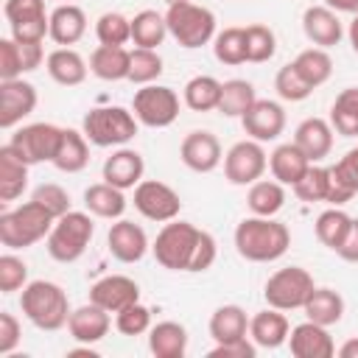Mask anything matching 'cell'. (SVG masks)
Segmentation results:
<instances>
[{
  "mask_svg": "<svg viewBox=\"0 0 358 358\" xmlns=\"http://www.w3.org/2000/svg\"><path fill=\"white\" fill-rule=\"evenodd\" d=\"M143 171H145V162H143L140 151L120 145L103 162V182H109L120 190H129V187H137L143 182Z\"/></svg>",
  "mask_w": 358,
  "mask_h": 358,
  "instance_id": "20",
  "label": "cell"
},
{
  "mask_svg": "<svg viewBox=\"0 0 358 358\" xmlns=\"http://www.w3.org/2000/svg\"><path fill=\"white\" fill-rule=\"evenodd\" d=\"M165 22H168V34L187 50L201 48L210 39H215V14L193 0L168 6Z\"/></svg>",
  "mask_w": 358,
  "mask_h": 358,
  "instance_id": "6",
  "label": "cell"
},
{
  "mask_svg": "<svg viewBox=\"0 0 358 358\" xmlns=\"http://www.w3.org/2000/svg\"><path fill=\"white\" fill-rule=\"evenodd\" d=\"M255 87L243 78H229L221 84V98H218V112L227 117H243V112L255 103Z\"/></svg>",
  "mask_w": 358,
  "mask_h": 358,
  "instance_id": "38",
  "label": "cell"
},
{
  "mask_svg": "<svg viewBox=\"0 0 358 358\" xmlns=\"http://www.w3.org/2000/svg\"><path fill=\"white\" fill-rule=\"evenodd\" d=\"M288 246H291V232L277 218L252 215L235 227V249L243 260L271 263L280 260L288 252Z\"/></svg>",
  "mask_w": 358,
  "mask_h": 358,
  "instance_id": "2",
  "label": "cell"
},
{
  "mask_svg": "<svg viewBox=\"0 0 358 358\" xmlns=\"http://www.w3.org/2000/svg\"><path fill=\"white\" fill-rule=\"evenodd\" d=\"M3 14H6L8 25L25 22V20H36V17H45V0H6L3 3Z\"/></svg>",
  "mask_w": 358,
  "mask_h": 358,
  "instance_id": "52",
  "label": "cell"
},
{
  "mask_svg": "<svg viewBox=\"0 0 358 358\" xmlns=\"http://www.w3.org/2000/svg\"><path fill=\"white\" fill-rule=\"evenodd\" d=\"M246 204H249L252 215H266V218H274V215L282 210V204H285V190H282V182H277V179H257V182L249 187Z\"/></svg>",
  "mask_w": 358,
  "mask_h": 358,
  "instance_id": "35",
  "label": "cell"
},
{
  "mask_svg": "<svg viewBox=\"0 0 358 358\" xmlns=\"http://www.w3.org/2000/svg\"><path fill=\"white\" fill-rule=\"evenodd\" d=\"M313 277L310 271H305L302 266H285L280 271H274L266 280L263 296L268 302V308L277 310H296L308 302V296L313 294Z\"/></svg>",
  "mask_w": 358,
  "mask_h": 358,
  "instance_id": "8",
  "label": "cell"
},
{
  "mask_svg": "<svg viewBox=\"0 0 358 358\" xmlns=\"http://www.w3.org/2000/svg\"><path fill=\"white\" fill-rule=\"evenodd\" d=\"M257 355V344L238 338V341H227V344H215L210 350V358H255Z\"/></svg>",
  "mask_w": 358,
  "mask_h": 358,
  "instance_id": "55",
  "label": "cell"
},
{
  "mask_svg": "<svg viewBox=\"0 0 358 358\" xmlns=\"http://www.w3.org/2000/svg\"><path fill=\"white\" fill-rule=\"evenodd\" d=\"M115 327L123 336H143L151 330V310L143 302H131L129 308L115 313Z\"/></svg>",
  "mask_w": 358,
  "mask_h": 358,
  "instance_id": "47",
  "label": "cell"
},
{
  "mask_svg": "<svg viewBox=\"0 0 358 358\" xmlns=\"http://www.w3.org/2000/svg\"><path fill=\"white\" fill-rule=\"evenodd\" d=\"M95 36L101 45L123 48L126 42H131V20H126L120 11H106L95 22Z\"/></svg>",
  "mask_w": 358,
  "mask_h": 358,
  "instance_id": "43",
  "label": "cell"
},
{
  "mask_svg": "<svg viewBox=\"0 0 358 358\" xmlns=\"http://www.w3.org/2000/svg\"><path fill=\"white\" fill-rule=\"evenodd\" d=\"M358 193V145L350 148L336 165L327 168V199L330 204H347Z\"/></svg>",
  "mask_w": 358,
  "mask_h": 358,
  "instance_id": "19",
  "label": "cell"
},
{
  "mask_svg": "<svg viewBox=\"0 0 358 358\" xmlns=\"http://www.w3.org/2000/svg\"><path fill=\"white\" fill-rule=\"evenodd\" d=\"M157 263L168 271H207L215 263V238L190 221H168L151 246Z\"/></svg>",
  "mask_w": 358,
  "mask_h": 358,
  "instance_id": "1",
  "label": "cell"
},
{
  "mask_svg": "<svg viewBox=\"0 0 358 358\" xmlns=\"http://www.w3.org/2000/svg\"><path fill=\"white\" fill-rule=\"evenodd\" d=\"M246 333H249V319L241 305H221L210 316V336L215 344L246 338Z\"/></svg>",
  "mask_w": 358,
  "mask_h": 358,
  "instance_id": "33",
  "label": "cell"
},
{
  "mask_svg": "<svg viewBox=\"0 0 358 358\" xmlns=\"http://www.w3.org/2000/svg\"><path fill=\"white\" fill-rule=\"evenodd\" d=\"M20 308L25 319L39 330H59L70 322V302L62 285L50 280H34L22 288Z\"/></svg>",
  "mask_w": 358,
  "mask_h": 358,
  "instance_id": "4",
  "label": "cell"
},
{
  "mask_svg": "<svg viewBox=\"0 0 358 358\" xmlns=\"http://www.w3.org/2000/svg\"><path fill=\"white\" fill-rule=\"evenodd\" d=\"M20 336H22V327L17 316L3 310L0 313V355H11V350L20 344Z\"/></svg>",
  "mask_w": 358,
  "mask_h": 358,
  "instance_id": "54",
  "label": "cell"
},
{
  "mask_svg": "<svg viewBox=\"0 0 358 358\" xmlns=\"http://www.w3.org/2000/svg\"><path fill=\"white\" fill-rule=\"evenodd\" d=\"M22 73H25V67H22L20 45L14 39H0V81L20 78Z\"/></svg>",
  "mask_w": 358,
  "mask_h": 358,
  "instance_id": "51",
  "label": "cell"
},
{
  "mask_svg": "<svg viewBox=\"0 0 358 358\" xmlns=\"http://www.w3.org/2000/svg\"><path fill=\"white\" fill-rule=\"evenodd\" d=\"M134 117L148 129H165L179 117V95L162 84H143L131 101Z\"/></svg>",
  "mask_w": 358,
  "mask_h": 358,
  "instance_id": "9",
  "label": "cell"
},
{
  "mask_svg": "<svg viewBox=\"0 0 358 358\" xmlns=\"http://www.w3.org/2000/svg\"><path fill=\"white\" fill-rule=\"evenodd\" d=\"M179 157L182 162L196 171V173H210L221 165V143L213 131L207 129H196L190 134H185L182 145H179Z\"/></svg>",
  "mask_w": 358,
  "mask_h": 358,
  "instance_id": "15",
  "label": "cell"
},
{
  "mask_svg": "<svg viewBox=\"0 0 358 358\" xmlns=\"http://www.w3.org/2000/svg\"><path fill=\"white\" fill-rule=\"evenodd\" d=\"M106 246H109V252H112L115 260H120V263H137L148 252V235H145V229L140 224L126 221V218H117L109 227Z\"/></svg>",
  "mask_w": 358,
  "mask_h": 358,
  "instance_id": "17",
  "label": "cell"
},
{
  "mask_svg": "<svg viewBox=\"0 0 358 358\" xmlns=\"http://www.w3.org/2000/svg\"><path fill=\"white\" fill-rule=\"evenodd\" d=\"M294 193L302 199V201H324L327 199V168H319V165H310L305 171V176L294 185Z\"/></svg>",
  "mask_w": 358,
  "mask_h": 358,
  "instance_id": "48",
  "label": "cell"
},
{
  "mask_svg": "<svg viewBox=\"0 0 358 358\" xmlns=\"http://www.w3.org/2000/svg\"><path fill=\"white\" fill-rule=\"evenodd\" d=\"M241 123H243V131L252 137V140H257V143H268V140H277L280 134H282V129H285V109L277 103V101H255L246 112H243V117H241Z\"/></svg>",
  "mask_w": 358,
  "mask_h": 358,
  "instance_id": "14",
  "label": "cell"
},
{
  "mask_svg": "<svg viewBox=\"0 0 358 358\" xmlns=\"http://www.w3.org/2000/svg\"><path fill=\"white\" fill-rule=\"evenodd\" d=\"M90 302H95L98 308H103L109 313H117V310L129 308L131 302H140V285L126 274H106L98 282H92Z\"/></svg>",
  "mask_w": 358,
  "mask_h": 358,
  "instance_id": "16",
  "label": "cell"
},
{
  "mask_svg": "<svg viewBox=\"0 0 358 358\" xmlns=\"http://www.w3.org/2000/svg\"><path fill=\"white\" fill-rule=\"evenodd\" d=\"M310 165H313V162L305 157V151H302L296 143H282V145H277V148L271 151V157H268V168H271L274 179L282 182V185H291V187L305 176V171H308Z\"/></svg>",
  "mask_w": 358,
  "mask_h": 358,
  "instance_id": "26",
  "label": "cell"
},
{
  "mask_svg": "<svg viewBox=\"0 0 358 358\" xmlns=\"http://www.w3.org/2000/svg\"><path fill=\"white\" fill-rule=\"evenodd\" d=\"M62 173H78L87 168L90 162V140L84 137V131L76 129H62V140L56 145V154L50 159Z\"/></svg>",
  "mask_w": 358,
  "mask_h": 358,
  "instance_id": "28",
  "label": "cell"
},
{
  "mask_svg": "<svg viewBox=\"0 0 358 358\" xmlns=\"http://www.w3.org/2000/svg\"><path fill=\"white\" fill-rule=\"evenodd\" d=\"M302 31H305V36L316 48H333L344 36V28H341L338 14L333 8H327V6H310V8H305V14H302Z\"/></svg>",
  "mask_w": 358,
  "mask_h": 358,
  "instance_id": "21",
  "label": "cell"
},
{
  "mask_svg": "<svg viewBox=\"0 0 358 358\" xmlns=\"http://www.w3.org/2000/svg\"><path fill=\"white\" fill-rule=\"evenodd\" d=\"M288 347L294 358H330L336 352L333 336L327 333L324 324L316 322H302L288 333Z\"/></svg>",
  "mask_w": 358,
  "mask_h": 358,
  "instance_id": "18",
  "label": "cell"
},
{
  "mask_svg": "<svg viewBox=\"0 0 358 358\" xmlns=\"http://www.w3.org/2000/svg\"><path fill=\"white\" fill-rule=\"evenodd\" d=\"M347 36H350V45H352V50L358 53V14L352 17V22H350V31H347Z\"/></svg>",
  "mask_w": 358,
  "mask_h": 358,
  "instance_id": "60",
  "label": "cell"
},
{
  "mask_svg": "<svg viewBox=\"0 0 358 358\" xmlns=\"http://www.w3.org/2000/svg\"><path fill=\"white\" fill-rule=\"evenodd\" d=\"M137 123L140 120L134 117V112L123 106H95L84 115L81 131L92 145L109 148V145H126L129 140H134Z\"/></svg>",
  "mask_w": 358,
  "mask_h": 358,
  "instance_id": "5",
  "label": "cell"
},
{
  "mask_svg": "<svg viewBox=\"0 0 358 358\" xmlns=\"http://www.w3.org/2000/svg\"><path fill=\"white\" fill-rule=\"evenodd\" d=\"M338 355H341V358H358V338H347V341L338 347Z\"/></svg>",
  "mask_w": 358,
  "mask_h": 358,
  "instance_id": "59",
  "label": "cell"
},
{
  "mask_svg": "<svg viewBox=\"0 0 358 358\" xmlns=\"http://www.w3.org/2000/svg\"><path fill=\"white\" fill-rule=\"evenodd\" d=\"M221 98V81L213 76H196L185 84V103L193 112H210L218 106Z\"/></svg>",
  "mask_w": 358,
  "mask_h": 358,
  "instance_id": "40",
  "label": "cell"
},
{
  "mask_svg": "<svg viewBox=\"0 0 358 358\" xmlns=\"http://www.w3.org/2000/svg\"><path fill=\"white\" fill-rule=\"evenodd\" d=\"M28 285V266L17 255H3L0 257V291L14 294Z\"/></svg>",
  "mask_w": 358,
  "mask_h": 358,
  "instance_id": "49",
  "label": "cell"
},
{
  "mask_svg": "<svg viewBox=\"0 0 358 358\" xmlns=\"http://www.w3.org/2000/svg\"><path fill=\"white\" fill-rule=\"evenodd\" d=\"M53 224L56 215L48 207H42L36 199H31L0 215V241L8 249H28L42 238H48Z\"/></svg>",
  "mask_w": 358,
  "mask_h": 358,
  "instance_id": "3",
  "label": "cell"
},
{
  "mask_svg": "<svg viewBox=\"0 0 358 358\" xmlns=\"http://www.w3.org/2000/svg\"><path fill=\"white\" fill-rule=\"evenodd\" d=\"M129 70H131V50L126 48L98 45L90 53V73L98 76L101 81H123L129 78Z\"/></svg>",
  "mask_w": 358,
  "mask_h": 358,
  "instance_id": "27",
  "label": "cell"
},
{
  "mask_svg": "<svg viewBox=\"0 0 358 358\" xmlns=\"http://www.w3.org/2000/svg\"><path fill=\"white\" fill-rule=\"evenodd\" d=\"M274 90H277V95H280L282 101H291V103H299V101H305V98L313 92V87L299 76V70H296L294 64H285V67L277 70V76H274Z\"/></svg>",
  "mask_w": 358,
  "mask_h": 358,
  "instance_id": "46",
  "label": "cell"
},
{
  "mask_svg": "<svg viewBox=\"0 0 358 358\" xmlns=\"http://www.w3.org/2000/svg\"><path fill=\"white\" fill-rule=\"evenodd\" d=\"M168 36V22H165V14L154 11V8H145L140 14H134L131 20V42L137 48H151L157 50Z\"/></svg>",
  "mask_w": 358,
  "mask_h": 358,
  "instance_id": "36",
  "label": "cell"
},
{
  "mask_svg": "<svg viewBox=\"0 0 358 358\" xmlns=\"http://www.w3.org/2000/svg\"><path fill=\"white\" fill-rule=\"evenodd\" d=\"M327 8L333 11H344V14H358V0H324Z\"/></svg>",
  "mask_w": 358,
  "mask_h": 358,
  "instance_id": "58",
  "label": "cell"
},
{
  "mask_svg": "<svg viewBox=\"0 0 358 358\" xmlns=\"http://www.w3.org/2000/svg\"><path fill=\"white\" fill-rule=\"evenodd\" d=\"M48 34H50V14L11 25V39L17 42H42Z\"/></svg>",
  "mask_w": 358,
  "mask_h": 358,
  "instance_id": "53",
  "label": "cell"
},
{
  "mask_svg": "<svg viewBox=\"0 0 358 358\" xmlns=\"http://www.w3.org/2000/svg\"><path fill=\"white\" fill-rule=\"evenodd\" d=\"M45 64H48V76L62 87H78L87 78V70H90L84 56L73 48H56L53 53H48Z\"/></svg>",
  "mask_w": 358,
  "mask_h": 358,
  "instance_id": "29",
  "label": "cell"
},
{
  "mask_svg": "<svg viewBox=\"0 0 358 358\" xmlns=\"http://www.w3.org/2000/svg\"><path fill=\"white\" fill-rule=\"evenodd\" d=\"M87 34V14L76 3H64L50 11V39L62 48L76 45Z\"/></svg>",
  "mask_w": 358,
  "mask_h": 358,
  "instance_id": "25",
  "label": "cell"
},
{
  "mask_svg": "<svg viewBox=\"0 0 358 358\" xmlns=\"http://www.w3.org/2000/svg\"><path fill=\"white\" fill-rule=\"evenodd\" d=\"M291 64L299 70V76H302L313 90L322 87V84L333 76V59L327 56L324 48H308V50H302Z\"/></svg>",
  "mask_w": 358,
  "mask_h": 358,
  "instance_id": "39",
  "label": "cell"
},
{
  "mask_svg": "<svg viewBox=\"0 0 358 358\" xmlns=\"http://www.w3.org/2000/svg\"><path fill=\"white\" fill-rule=\"evenodd\" d=\"M243 34H246V62L260 64V62H268L274 56L277 36H274V31L268 25L255 22V25H246Z\"/></svg>",
  "mask_w": 358,
  "mask_h": 358,
  "instance_id": "44",
  "label": "cell"
},
{
  "mask_svg": "<svg viewBox=\"0 0 358 358\" xmlns=\"http://www.w3.org/2000/svg\"><path fill=\"white\" fill-rule=\"evenodd\" d=\"M350 224H352V218H350L344 210H338V207L324 210V213L316 218V238H319V243L336 252V249L341 246V241H344Z\"/></svg>",
  "mask_w": 358,
  "mask_h": 358,
  "instance_id": "41",
  "label": "cell"
},
{
  "mask_svg": "<svg viewBox=\"0 0 358 358\" xmlns=\"http://www.w3.org/2000/svg\"><path fill=\"white\" fill-rule=\"evenodd\" d=\"M28 187V162H22L6 143L0 148V201H14Z\"/></svg>",
  "mask_w": 358,
  "mask_h": 358,
  "instance_id": "30",
  "label": "cell"
},
{
  "mask_svg": "<svg viewBox=\"0 0 358 358\" xmlns=\"http://www.w3.org/2000/svg\"><path fill=\"white\" fill-rule=\"evenodd\" d=\"M31 199H36L42 207H48L56 218H59V215H64V213H70V196H67V190H64L62 185L45 182V185H39V187L34 190V196H31Z\"/></svg>",
  "mask_w": 358,
  "mask_h": 358,
  "instance_id": "50",
  "label": "cell"
},
{
  "mask_svg": "<svg viewBox=\"0 0 358 358\" xmlns=\"http://www.w3.org/2000/svg\"><path fill=\"white\" fill-rule=\"evenodd\" d=\"M159 76H162V56L157 50H151V48H134L131 50L129 81L131 84H151Z\"/></svg>",
  "mask_w": 358,
  "mask_h": 358,
  "instance_id": "45",
  "label": "cell"
},
{
  "mask_svg": "<svg viewBox=\"0 0 358 358\" xmlns=\"http://www.w3.org/2000/svg\"><path fill=\"white\" fill-rule=\"evenodd\" d=\"M148 350L157 358H182L187 352V330L179 322H157L148 330Z\"/></svg>",
  "mask_w": 358,
  "mask_h": 358,
  "instance_id": "31",
  "label": "cell"
},
{
  "mask_svg": "<svg viewBox=\"0 0 358 358\" xmlns=\"http://www.w3.org/2000/svg\"><path fill=\"white\" fill-rule=\"evenodd\" d=\"M249 336L263 350H277L288 341V319L277 308H266L249 319Z\"/></svg>",
  "mask_w": 358,
  "mask_h": 358,
  "instance_id": "24",
  "label": "cell"
},
{
  "mask_svg": "<svg viewBox=\"0 0 358 358\" xmlns=\"http://www.w3.org/2000/svg\"><path fill=\"white\" fill-rule=\"evenodd\" d=\"M84 207L98 218H120L126 213V196L109 182H95L84 190Z\"/></svg>",
  "mask_w": 358,
  "mask_h": 358,
  "instance_id": "32",
  "label": "cell"
},
{
  "mask_svg": "<svg viewBox=\"0 0 358 358\" xmlns=\"http://www.w3.org/2000/svg\"><path fill=\"white\" fill-rule=\"evenodd\" d=\"M62 140V129L53 126V123H31V126H22L11 134L8 145L14 148V154L28 162V165H36V162H50L53 154H56V145Z\"/></svg>",
  "mask_w": 358,
  "mask_h": 358,
  "instance_id": "10",
  "label": "cell"
},
{
  "mask_svg": "<svg viewBox=\"0 0 358 358\" xmlns=\"http://www.w3.org/2000/svg\"><path fill=\"white\" fill-rule=\"evenodd\" d=\"M302 310H305V316L310 322L330 327V324H338L341 322V316H344V299L333 288H313V294L308 296V302L302 305Z\"/></svg>",
  "mask_w": 358,
  "mask_h": 358,
  "instance_id": "34",
  "label": "cell"
},
{
  "mask_svg": "<svg viewBox=\"0 0 358 358\" xmlns=\"http://www.w3.org/2000/svg\"><path fill=\"white\" fill-rule=\"evenodd\" d=\"M92 232H95V224L87 213H78V210H70L64 215L56 218L50 235H48V255L56 260V263H76L90 241H92Z\"/></svg>",
  "mask_w": 358,
  "mask_h": 358,
  "instance_id": "7",
  "label": "cell"
},
{
  "mask_svg": "<svg viewBox=\"0 0 358 358\" xmlns=\"http://www.w3.org/2000/svg\"><path fill=\"white\" fill-rule=\"evenodd\" d=\"M294 143L305 151V157L310 162H319L330 154L333 148V126L330 120H322V117H305L296 131H294Z\"/></svg>",
  "mask_w": 358,
  "mask_h": 358,
  "instance_id": "23",
  "label": "cell"
},
{
  "mask_svg": "<svg viewBox=\"0 0 358 358\" xmlns=\"http://www.w3.org/2000/svg\"><path fill=\"white\" fill-rule=\"evenodd\" d=\"M36 109V87L22 78L0 81V129H14Z\"/></svg>",
  "mask_w": 358,
  "mask_h": 358,
  "instance_id": "13",
  "label": "cell"
},
{
  "mask_svg": "<svg viewBox=\"0 0 358 358\" xmlns=\"http://www.w3.org/2000/svg\"><path fill=\"white\" fill-rule=\"evenodd\" d=\"M134 210L148 221L168 224L179 215L182 199L171 185H165L159 179H143L134 187Z\"/></svg>",
  "mask_w": 358,
  "mask_h": 358,
  "instance_id": "11",
  "label": "cell"
},
{
  "mask_svg": "<svg viewBox=\"0 0 358 358\" xmlns=\"http://www.w3.org/2000/svg\"><path fill=\"white\" fill-rule=\"evenodd\" d=\"M168 6H173V3H187V0H165Z\"/></svg>",
  "mask_w": 358,
  "mask_h": 358,
  "instance_id": "61",
  "label": "cell"
},
{
  "mask_svg": "<svg viewBox=\"0 0 358 358\" xmlns=\"http://www.w3.org/2000/svg\"><path fill=\"white\" fill-rule=\"evenodd\" d=\"M109 324H112L109 310H103L95 302H90V305H81V308H76L70 313L67 330L78 344H98L109 333Z\"/></svg>",
  "mask_w": 358,
  "mask_h": 358,
  "instance_id": "22",
  "label": "cell"
},
{
  "mask_svg": "<svg viewBox=\"0 0 358 358\" xmlns=\"http://www.w3.org/2000/svg\"><path fill=\"white\" fill-rule=\"evenodd\" d=\"M14 42H17V39H14ZM17 45H20V56H22V67H25V73L36 70V67L42 64V59H45L42 42H17Z\"/></svg>",
  "mask_w": 358,
  "mask_h": 358,
  "instance_id": "57",
  "label": "cell"
},
{
  "mask_svg": "<svg viewBox=\"0 0 358 358\" xmlns=\"http://www.w3.org/2000/svg\"><path fill=\"white\" fill-rule=\"evenodd\" d=\"M268 168V157L257 140H241L235 143L224 157V176L232 185H255Z\"/></svg>",
  "mask_w": 358,
  "mask_h": 358,
  "instance_id": "12",
  "label": "cell"
},
{
  "mask_svg": "<svg viewBox=\"0 0 358 358\" xmlns=\"http://www.w3.org/2000/svg\"><path fill=\"white\" fill-rule=\"evenodd\" d=\"M330 126L341 137L358 134V87H347L336 95V101L330 106Z\"/></svg>",
  "mask_w": 358,
  "mask_h": 358,
  "instance_id": "37",
  "label": "cell"
},
{
  "mask_svg": "<svg viewBox=\"0 0 358 358\" xmlns=\"http://www.w3.org/2000/svg\"><path fill=\"white\" fill-rule=\"evenodd\" d=\"M336 255L341 260H347V263H358V218H352V224H350L341 246L336 249Z\"/></svg>",
  "mask_w": 358,
  "mask_h": 358,
  "instance_id": "56",
  "label": "cell"
},
{
  "mask_svg": "<svg viewBox=\"0 0 358 358\" xmlns=\"http://www.w3.org/2000/svg\"><path fill=\"white\" fill-rule=\"evenodd\" d=\"M213 53L221 64H243L246 62V34L243 28H224L213 39Z\"/></svg>",
  "mask_w": 358,
  "mask_h": 358,
  "instance_id": "42",
  "label": "cell"
}]
</instances>
